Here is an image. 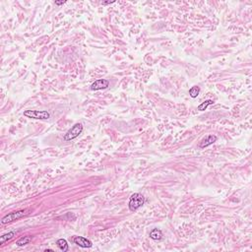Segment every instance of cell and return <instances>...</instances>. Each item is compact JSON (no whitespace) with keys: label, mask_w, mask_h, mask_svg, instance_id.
I'll use <instances>...</instances> for the list:
<instances>
[{"label":"cell","mask_w":252,"mask_h":252,"mask_svg":"<svg viewBox=\"0 0 252 252\" xmlns=\"http://www.w3.org/2000/svg\"><path fill=\"white\" fill-rule=\"evenodd\" d=\"M145 203V197L140 193H134L131 195V197L128 202L129 210L132 212L136 211L140 207H142Z\"/></svg>","instance_id":"6da1fadb"},{"label":"cell","mask_w":252,"mask_h":252,"mask_svg":"<svg viewBox=\"0 0 252 252\" xmlns=\"http://www.w3.org/2000/svg\"><path fill=\"white\" fill-rule=\"evenodd\" d=\"M24 115L26 117L33 118V119L46 120L50 118V113L46 110H26L24 111Z\"/></svg>","instance_id":"7a4b0ae2"},{"label":"cell","mask_w":252,"mask_h":252,"mask_svg":"<svg viewBox=\"0 0 252 252\" xmlns=\"http://www.w3.org/2000/svg\"><path fill=\"white\" fill-rule=\"evenodd\" d=\"M83 129L84 127L81 123L74 124L64 135V141H72V140L76 139L83 132Z\"/></svg>","instance_id":"3957f363"},{"label":"cell","mask_w":252,"mask_h":252,"mask_svg":"<svg viewBox=\"0 0 252 252\" xmlns=\"http://www.w3.org/2000/svg\"><path fill=\"white\" fill-rule=\"evenodd\" d=\"M28 214V210H20V211H16V212H12L8 215H6L5 217H3L2 220H1V223H11V222H14V221H17L21 218H23V217L27 216Z\"/></svg>","instance_id":"277c9868"},{"label":"cell","mask_w":252,"mask_h":252,"mask_svg":"<svg viewBox=\"0 0 252 252\" xmlns=\"http://www.w3.org/2000/svg\"><path fill=\"white\" fill-rule=\"evenodd\" d=\"M72 242L74 244H76V245L83 247V248H90L93 245L92 241L89 240L88 239H86V237H84V236H73Z\"/></svg>","instance_id":"5b68a950"},{"label":"cell","mask_w":252,"mask_h":252,"mask_svg":"<svg viewBox=\"0 0 252 252\" xmlns=\"http://www.w3.org/2000/svg\"><path fill=\"white\" fill-rule=\"evenodd\" d=\"M109 86V82L106 79H99L95 81L92 85H91L90 89L92 91H99V90H104Z\"/></svg>","instance_id":"8992f818"},{"label":"cell","mask_w":252,"mask_h":252,"mask_svg":"<svg viewBox=\"0 0 252 252\" xmlns=\"http://www.w3.org/2000/svg\"><path fill=\"white\" fill-rule=\"evenodd\" d=\"M217 139H218V138H217V136H215V135H208L207 137H205L200 142L199 147H200L201 149H204V148H206V147L214 144L217 141Z\"/></svg>","instance_id":"52a82bcc"},{"label":"cell","mask_w":252,"mask_h":252,"mask_svg":"<svg viewBox=\"0 0 252 252\" xmlns=\"http://www.w3.org/2000/svg\"><path fill=\"white\" fill-rule=\"evenodd\" d=\"M150 237L154 240H160L163 239V233L159 228H154L150 233Z\"/></svg>","instance_id":"ba28073f"},{"label":"cell","mask_w":252,"mask_h":252,"mask_svg":"<svg viewBox=\"0 0 252 252\" xmlns=\"http://www.w3.org/2000/svg\"><path fill=\"white\" fill-rule=\"evenodd\" d=\"M15 235H16V232H10L8 234H5L1 235L0 236V245H3L6 241L12 239Z\"/></svg>","instance_id":"9c48e42d"},{"label":"cell","mask_w":252,"mask_h":252,"mask_svg":"<svg viewBox=\"0 0 252 252\" xmlns=\"http://www.w3.org/2000/svg\"><path fill=\"white\" fill-rule=\"evenodd\" d=\"M33 239V236L31 235H27V236H24V237H21L19 240H17L16 244L18 246H24L26 244H29Z\"/></svg>","instance_id":"30bf717a"},{"label":"cell","mask_w":252,"mask_h":252,"mask_svg":"<svg viewBox=\"0 0 252 252\" xmlns=\"http://www.w3.org/2000/svg\"><path fill=\"white\" fill-rule=\"evenodd\" d=\"M56 244H57V246L59 247V249L63 252H66L68 251L69 249V246H68V243L66 241V239H60L56 241Z\"/></svg>","instance_id":"8fae6325"},{"label":"cell","mask_w":252,"mask_h":252,"mask_svg":"<svg viewBox=\"0 0 252 252\" xmlns=\"http://www.w3.org/2000/svg\"><path fill=\"white\" fill-rule=\"evenodd\" d=\"M200 94V88L198 86H193L190 90H189V96H190L192 99L197 97Z\"/></svg>","instance_id":"7c38bea8"},{"label":"cell","mask_w":252,"mask_h":252,"mask_svg":"<svg viewBox=\"0 0 252 252\" xmlns=\"http://www.w3.org/2000/svg\"><path fill=\"white\" fill-rule=\"evenodd\" d=\"M213 103H214V102H213L212 100H207V101H205L204 102H202L201 104H199L197 108H198V110H200V111L206 110L207 108H208L209 106H211V104H213Z\"/></svg>","instance_id":"4fadbf2b"},{"label":"cell","mask_w":252,"mask_h":252,"mask_svg":"<svg viewBox=\"0 0 252 252\" xmlns=\"http://www.w3.org/2000/svg\"><path fill=\"white\" fill-rule=\"evenodd\" d=\"M114 2H115L114 0H113V1H104V2H102V5H108V4H113Z\"/></svg>","instance_id":"5bb4252c"},{"label":"cell","mask_w":252,"mask_h":252,"mask_svg":"<svg viewBox=\"0 0 252 252\" xmlns=\"http://www.w3.org/2000/svg\"><path fill=\"white\" fill-rule=\"evenodd\" d=\"M66 1H55V4L56 5H62V4H64Z\"/></svg>","instance_id":"9a60e30c"},{"label":"cell","mask_w":252,"mask_h":252,"mask_svg":"<svg viewBox=\"0 0 252 252\" xmlns=\"http://www.w3.org/2000/svg\"><path fill=\"white\" fill-rule=\"evenodd\" d=\"M45 251L47 252V251H53V250L52 249H45Z\"/></svg>","instance_id":"2e32d148"}]
</instances>
